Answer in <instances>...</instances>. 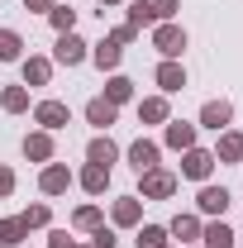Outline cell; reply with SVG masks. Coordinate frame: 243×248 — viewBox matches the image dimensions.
<instances>
[{"label": "cell", "instance_id": "obj_1", "mask_svg": "<svg viewBox=\"0 0 243 248\" xmlns=\"http://www.w3.org/2000/svg\"><path fill=\"white\" fill-rule=\"evenodd\" d=\"M177 186H182V177L167 172V167L138 172V201H167V196H177Z\"/></svg>", "mask_w": 243, "mask_h": 248}, {"label": "cell", "instance_id": "obj_2", "mask_svg": "<svg viewBox=\"0 0 243 248\" xmlns=\"http://www.w3.org/2000/svg\"><path fill=\"white\" fill-rule=\"evenodd\" d=\"M86 58H91V43H86L76 29L58 33V48H53V62H58V67H81Z\"/></svg>", "mask_w": 243, "mask_h": 248}, {"label": "cell", "instance_id": "obj_3", "mask_svg": "<svg viewBox=\"0 0 243 248\" xmlns=\"http://www.w3.org/2000/svg\"><path fill=\"white\" fill-rule=\"evenodd\" d=\"M210 172H214V153L210 148L196 143V148L182 153V172H177V177H186V182H210Z\"/></svg>", "mask_w": 243, "mask_h": 248}, {"label": "cell", "instance_id": "obj_4", "mask_svg": "<svg viewBox=\"0 0 243 248\" xmlns=\"http://www.w3.org/2000/svg\"><path fill=\"white\" fill-rule=\"evenodd\" d=\"M152 48H157L162 58H182L186 53V29L172 24V19H167V24H152Z\"/></svg>", "mask_w": 243, "mask_h": 248}, {"label": "cell", "instance_id": "obj_5", "mask_svg": "<svg viewBox=\"0 0 243 248\" xmlns=\"http://www.w3.org/2000/svg\"><path fill=\"white\" fill-rule=\"evenodd\" d=\"M234 205V196L224 191V186H214V182H200V196H196V210L200 215H214V219H224V210Z\"/></svg>", "mask_w": 243, "mask_h": 248}, {"label": "cell", "instance_id": "obj_6", "mask_svg": "<svg viewBox=\"0 0 243 248\" xmlns=\"http://www.w3.org/2000/svg\"><path fill=\"white\" fill-rule=\"evenodd\" d=\"M152 81L162 86V95L186 91V67H182V58H162V62H157V72H152Z\"/></svg>", "mask_w": 243, "mask_h": 248}, {"label": "cell", "instance_id": "obj_7", "mask_svg": "<svg viewBox=\"0 0 243 248\" xmlns=\"http://www.w3.org/2000/svg\"><path fill=\"white\" fill-rule=\"evenodd\" d=\"M33 120H38V129L58 134V129H67V124H72V110H67L62 100H38V105H33Z\"/></svg>", "mask_w": 243, "mask_h": 248}, {"label": "cell", "instance_id": "obj_8", "mask_svg": "<svg viewBox=\"0 0 243 248\" xmlns=\"http://www.w3.org/2000/svg\"><path fill=\"white\" fill-rule=\"evenodd\" d=\"M110 224H115V229H138V224H143V201H138V196H120V201L110 205Z\"/></svg>", "mask_w": 243, "mask_h": 248}, {"label": "cell", "instance_id": "obj_9", "mask_svg": "<svg viewBox=\"0 0 243 248\" xmlns=\"http://www.w3.org/2000/svg\"><path fill=\"white\" fill-rule=\"evenodd\" d=\"M162 162V143H152V139H134L129 143V167L134 172H152Z\"/></svg>", "mask_w": 243, "mask_h": 248}, {"label": "cell", "instance_id": "obj_10", "mask_svg": "<svg viewBox=\"0 0 243 248\" xmlns=\"http://www.w3.org/2000/svg\"><path fill=\"white\" fill-rule=\"evenodd\" d=\"M72 182H76V177H72L62 162H43V172H38V191H43V196H67Z\"/></svg>", "mask_w": 243, "mask_h": 248}, {"label": "cell", "instance_id": "obj_11", "mask_svg": "<svg viewBox=\"0 0 243 248\" xmlns=\"http://www.w3.org/2000/svg\"><path fill=\"white\" fill-rule=\"evenodd\" d=\"M229 124H234V105H229V100H205V105H200V129L224 134Z\"/></svg>", "mask_w": 243, "mask_h": 248}, {"label": "cell", "instance_id": "obj_12", "mask_svg": "<svg viewBox=\"0 0 243 248\" xmlns=\"http://www.w3.org/2000/svg\"><path fill=\"white\" fill-rule=\"evenodd\" d=\"M162 143H167V148H177V153L196 148V124H186V120H167V124H162Z\"/></svg>", "mask_w": 243, "mask_h": 248}, {"label": "cell", "instance_id": "obj_13", "mask_svg": "<svg viewBox=\"0 0 243 248\" xmlns=\"http://www.w3.org/2000/svg\"><path fill=\"white\" fill-rule=\"evenodd\" d=\"M86 162H95V167H115V162H120V143H115L110 134H95L91 143H86Z\"/></svg>", "mask_w": 243, "mask_h": 248}, {"label": "cell", "instance_id": "obj_14", "mask_svg": "<svg viewBox=\"0 0 243 248\" xmlns=\"http://www.w3.org/2000/svg\"><path fill=\"white\" fill-rule=\"evenodd\" d=\"M53 153H58V148H53V134H48V129L24 134V157H29V162H53Z\"/></svg>", "mask_w": 243, "mask_h": 248}, {"label": "cell", "instance_id": "obj_15", "mask_svg": "<svg viewBox=\"0 0 243 248\" xmlns=\"http://www.w3.org/2000/svg\"><path fill=\"white\" fill-rule=\"evenodd\" d=\"M91 62L100 67V72H120V62H124V48L115 43V38H100V43H91Z\"/></svg>", "mask_w": 243, "mask_h": 248}, {"label": "cell", "instance_id": "obj_16", "mask_svg": "<svg viewBox=\"0 0 243 248\" xmlns=\"http://www.w3.org/2000/svg\"><path fill=\"white\" fill-rule=\"evenodd\" d=\"M115 120H120V105H110L105 95H95V100H86V124H95L100 134H105V129H110Z\"/></svg>", "mask_w": 243, "mask_h": 248}, {"label": "cell", "instance_id": "obj_17", "mask_svg": "<svg viewBox=\"0 0 243 248\" xmlns=\"http://www.w3.org/2000/svg\"><path fill=\"white\" fill-rule=\"evenodd\" d=\"M167 120H172L167 95H143L138 100V124H167Z\"/></svg>", "mask_w": 243, "mask_h": 248}, {"label": "cell", "instance_id": "obj_18", "mask_svg": "<svg viewBox=\"0 0 243 248\" xmlns=\"http://www.w3.org/2000/svg\"><path fill=\"white\" fill-rule=\"evenodd\" d=\"M210 153H214V162H243V134L239 129H224Z\"/></svg>", "mask_w": 243, "mask_h": 248}, {"label": "cell", "instance_id": "obj_19", "mask_svg": "<svg viewBox=\"0 0 243 248\" xmlns=\"http://www.w3.org/2000/svg\"><path fill=\"white\" fill-rule=\"evenodd\" d=\"M19 72H24V86H48L53 81V58H24Z\"/></svg>", "mask_w": 243, "mask_h": 248}, {"label": "cell", "instance_id": "obj_20", "mask_svg": "<svg viewBox=\"0 0 243 248\" xmlns=\"http://www.w3.org/2000/svg\"><path fill=\"white\" fill-rule=\"evenodd\" d=\"M200 229H205V224H200V215H177L172 219V224H167V239H182V244H196V239H200Z\"/></svg>", "mask_w": 243, "mask_h": 248}, {"label": "cell", "instance_id": "obj_21", "mask_svg": "<svg viewBox=\"0 0 243 248\" xmlns=\"http://www.w3.org/2000/svg\"><path fill=\"white\" fill-rule=\"evenodd\" d=\"M200 244H205V248H234V244H239V234H234L224 219H210V224L200 229Z\"/></svg>", "mask_w": 243, "mask_h": 248}, {"label": "cell", "instance_id": "obj_22", "mask_svg": "<svg viewBox=\"0 0 243 248\" xmlns=\"http://www.w3.org/2000/svg\"><path fill=\"white\" fill-rule=\"evenodd\" d=\"M76 186H81L86 196H100V191L110 186V167H95V162H86V167L76 172Z\"/></svg>", "mask_w": 243, "mask_h": 248}, {"label": "cell", "instance_id": "obj_23", "mask_svg": "<svg viewBox=\"0 0 243 248\" xmlns=\"http://www.w3.org/2000/svg\"><path fill=\"white\" fill-rule=\"evenodd\" d=\"M105 100H110V105H129V100H134V81H129L124 72H110V81H105Z\"/></svg>", "mask_w": 243, "mask_h": 248}, {"label": "cell", "instance_id": "obj_24", "mask_svg": "<svg viewBox=\"0 0 243 248\" xmlns=\"http://www.w3.org/2000/svg\"><path fill=\"white\" fill-rule=\"evenodd\" d=\"M0 110H5V115H24V110H29V86H24V81H19V86H5V91H0Z\"/></svg>", "mask_w": 243, "mask_h": 248}, {"label": "cell", "instance_id": "obj_25", "mask_svg": "<svg viewBox=\"0 0 243 248\" xmlns=\"http://www.w3.org/2000/svg\"><path fill=\"white\" fill-rule=\"evenodd\" d=\"M100 224H105L100 205H76V215H72V229H81V234H95Z\"/></svg>", "mask_w": 243, "mask_h": 248}, {"label": "cell", "instance_id": "obj_26", "mask_svg": "<svg viewBox=\"0 0 243 248\" xmlns=\"http://www.w3.org/2000/svg\"><path fill=\"white\" fill-rule=\"evenodd\" d=\"M29 239V229H24V219L15 215V219H0V248H19Z\"/></svg>", "mask_w": 243, "mask_h": 248}, {"label": "cell", "instance_id": "obj_27", "mask_svg": "<svg viewBox=\"0 0 243 248\" xmlns=\"http://www.w3.org/2000/svg\"><path fill=\"white\" fill-rule=\"evenodd\" d=\"M0 62H24V38L15 29H0Z\"/></svg>", "mask_w": 243, "mask_h": 248}, {"label": "cell", "instance_id": "obj_28", "mask_svg": "<svg viewBox=\"0 0 243 248\" xmlns=\"http://www.w3.org/2000/svg\"><path fill=\"white\" fill-rule=\"evenodd\" d=\"M134 248H167V229L162 224H143L134 234Z\"/></svg>", "mask_w": 243, "mask_h": 248}, {"label": "cell", "instance_id": "obj_29", "mask_svg": "<svg viewBox=\"0 0 243 248\" xmlns=\"http://www.w3.org/2000/svg\"><path fill=\"white\" fill-rule=\"evenodd\" d=\"M129 24H134L138 33L157 24V15H152V5H148V0H134V5H129Z\"/></svg>", "mask_w": 243, "mask_h": 248}, {"label": "cell", "instance_id": "obj_30", "mask_svg": "<svg viewBox=\"0 0 243 248\" xmlns=\"http://www.w3.org/2000/svg\"><path fill=\"white\" fill-rule=\"evenodd\" d=\"M48 24L58 33H72L76 29V10H72V5H53V10H48Z\"/></svg>", "mask_w": 243, "mask_h": 248}, {"label": "cell", "instance_id": "obj_31", "mask_svg": "<svg viewBox=\"0 0 243 248\" xmlns=\"http://www.w3.org/2000/svg\"><path fill=\"white\" fill-rule=\"evenodd\" d=\"M24 229H43V224H48V219H53V210H48V205H43V201H38V205H29V210H24Z\"/></svg>", "mask_w": 243, "mask_h": 248}, {"label": "cell", "instance_id": "obj_32", "mask_svg": "<svg viewBox=\"0 0 243 248\" xmlns=\"http://www.w3.org/2000/svg\"><path fill=\"white\" fill-rule=\"evenodd\" d=\"M110 38H115L120 48H129V43H138V29H134V24L124 19V24H115V29H110Z\"/></svg>", "mask_w": 243, "mask_h": 248}, {"label": "cell", "instance_id": "obj_33", "mask_svg": "<svg viewBox=\"0 0 243 248\" xmlns=\"http://www.w3.org/2000/svg\"><path fill=\"white\" fill-rule=\"evenodd\" d=\"M148 5H152V15H157V24H167V19L182 10V0H148Z\"/></svg>", "mask_w": 243, "mask_h": 248}, {"label": "cell", "instance_id": "obj_34", "mask_svg": "<svg viewBox=\"0 0 243 248\" xmlns=\"http://www.w3.org/2000/svg\"><path fill=\"white\" fill-rule=\"evenodd\" d=\"M5 196H15V167L0 162V201H5Z\"/></svg>", "mask_w": 243, "mask_h": 248}, {"label": "cell", "instance_id": "obj_35", "mask_svg": "<svg viewBox=\"0 0 243 248\" xmlns=\"http://www.w3.org/2000/svg\"><path fill=\"white\" fill-rule=\"evenodd\" d=\"M91 244H95V248H115L120 239H115V229H105V224H100V229L91 234Z\"/></svg>", "mask_w": 243, "mask_h": 248}, {"label": "cell", "instance_id": "obj_36", "mask_svg": "<svg viewBox=\"0 0 243 248\" xmlns=\"http://www.w3.org/2000/svg\"><path fill=\"white\" fill-rule=\"evenodd\" d=\"M48 248H76V239H72L67 229H53V234H48Z\"/></svg>", "mask_w": 243, "mask_h": 248}, {"label": "cell", "instance_id": "obj_37", "mask_svg": "<svg viewBox=\"0 0 243 248\" xmlns=\"http://www.w3.org/2000/svg\"><path fill=\"white\" fill-rule=\"evenodd\" d=\"M53 5H58V0H24V10H38V15H48Z\"/></svg>", "mask_w": 243, "mask_h": 248}, {"label": "cell", "instance_id": "obj_38", "mask_svg": "<svg viewBox=\"0 0 243 248\" xmlns=\"http://www.w3.org/2000/svg\"><path fill=\"white\" fill-rule=\"evenodd\" d=\"M95 5H100V15H105V10H110V5H120V0H95Z\"/></svg>", "mask_w": 243, "mask_h": 248}, {"label": "cell", "instance_id": "obj_39", "mask_svg": "<svg viewBox=\"0 0 243 248\" xmlns=\"http://www.w3.org/2000/svg\"><path fill=\"white\" fill-rule=\"evenodd\" d=\"M76 248H81V244H76ZM86 248H95V244H86Z\"/></svg>", "mask_w": 243, "mask_h": 248}, {"label": "cell", "instance_id": "obj_40", "mask_svg": "<svg viewBox=\"0 0 243 248\" xmlns=\"http://www.w3.org/2000/svg\"><path fill=\"white\" fill-rule=\"evenodd\" d=\"M167 248H172V244H167Z\"/></svg>", "mask_w": 243, "mask_h": 248}]
</instances>
